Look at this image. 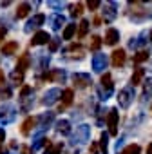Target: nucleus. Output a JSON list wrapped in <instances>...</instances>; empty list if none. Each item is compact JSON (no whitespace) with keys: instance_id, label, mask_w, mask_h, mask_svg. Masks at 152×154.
Here are the masks:
<instances>
[{"instance_id":"19","label":"nucleus","mask_w":152,"mask_h":154,"mask_svg":"<svg viewBox=\"0 0 152 154\" xmlns=\"http://www.w3.org/2000/svg\"><path fill=\"white\" fill-rule=\"evenodd\" d=\"M29 63H31V58H29V54L26 53V54H22L20 56V60H18V63H17V71H26L27 67H29Z\"/></svg>"},{"instance_id":"38","label":"nucleus","mask_w":152,"mask_h":154,"mask_svg":"<svg viewBox=\"0 0 152 154\" xmlns=\"http://www.w3.org/2000/svg\"><path fill=\"white\" fill-rule=\"evenodd\" d=\"M2 94H6V96H11V89H9V87H6V89L2 87Z\"/></svg>"},{"instance_id":"44","label":"nucleus","mask_w":152,"mask_h":154,"mask_svg":"<svg viewBox=\"0 0 152 154\" xmlns=\"http://www.w3.org/2000/svg\"><path fill=\"white\" fill-rule=\"evenodd\" d=\"M0 154H4V147L2 145H0Z\"/></svg>"},{"instance_id":"16","label":"nucleus","mask_w":152,"mask_h":154,"mask_svg":"<svg viewBox=\"0 0 152 154\" xmlns=\"http://www.w3.org/2000/svg\"><path fill=\"white\" fill-rule=\"evenodd\" d=\"M36 123H38V118H27V120L22 123V134H26V136H27V134L35 129V125H36Z\"/></svg>"},{"instance_id":"33","label":"nucleus","mask_w":152,"mask_h":154,"mask_svg":"<svg viewBox=\"0 0 152 154\" xmlns=\"http://www.w3.org/2000/svg\"><path fill=\"white\" fill-rule=\"evenodd\" d=\"M44 145H47V147H49V145H51V141H49L47 138H40V140L33 145V150H35V149H40V147H44Z\"/></svg>"},{"instance_id":"21","label":"nucleus","mask_w":152,"mask_h":154,"mask_svg":"<svg viewBox=\"0 0 152 154\" xmlns=\"http://www.w3.org/2000/svg\"><path fill=\"white\" fill-rule=\"evenodd\" d=\"M56 131H58L60 134H71V123H69L67 120H60V122L56 123Z\"/></svg>"},{"instance_id":"35","label":"nucleus","mask_w":152,"mask_h":154,"mask_svg":"<svg viewBox=\"0 0 152 154\" xmlns=\"http://www.w3.org/2000/svg\"><path fill=\"white\" fill-rule=\"evenodd\" d=\"M58 45H60V42H58V40H51V42H49V49H51V51H56V49H58Z\"/></svg>"},{"instance_id":"2","label":"nucleus","mask_w":152,"mask_h":154,"mask_svg":"<svg viewBox=\"0 0 152 154\" xmlns=\"http://www.w3.org/2000/svg\"><path fill=\"white\" fill-rule=\"evenodd\" d=\"M132 102H134V89H132V87L121 89L120 94H118V103H120V107H121V109H127Z\"/></svg>"},{"instance_id":"15","label":"nucleus","mask_w":152,"mask_h":154,"mask_svg":"<svg viewBox=\"0 0 152 154\" xmlns=\"http://www.w3.org/2000/svg\"><path fill=\"white\" fill-rule=\"evenodd\" d=\"M143 76H145V69H143V67L134 69V72H132V76H130V84H132V85H139L141 80H143Z\"/></svg>"},{"instance_id":"20","label":"nucleus","mask_w":152,"mask_h":154,"mask_svg":"<svg viewBox=\"0 0 152 154\" xmlns=\"http://www.w3.org/2000/svg\"><path fill=\"white\" fill-rule=\"evenodd\" d=\"M72 96H74V93H72V89H65V91L62 93V98H63V103L60 105V109H63V107H67V105H71V103H72Z\"/></svg>"},{"instance_id":"3","label":"nucleus","mask_w":152,"mask_h":154,"mask_svg":"<svg viewBox=\"0 0 152 154\" xmlns=\"http://www.w3.org/2000/svg\"><path fill=\"white\" fill-rule=\"evenodd\" d=\"M118 120H120V112L116 109H111L107 114V125H109V134L116 136L118 134Z\"/></svg>"},{"instance_id":"13","label":"nucleus","mask_w":152,"mask_h":154,"mask_svg":"<svg viewBox=\"0 0 152 154\" xmlns=\"http://www.w3.org/2000/svg\"><path fill=\"white\" fill-rule=\"evenodd\" d=\"M118 40H120V33H118V29H114V27L107 29V33H105V44H107V45H114Z\"/></svg>"},{"instance_id":"28","label":"nucleus","mask_w":152,"mask_h":154,"mask_svg":"<svg viewBox=\"0 0 152 154\" xmlns=\"http://www.w3.org/2000/svg\"><path fill=\"white\" fill-rule=\"evenodd\" d=\"M145 60H148V53L147 51H139V53L134 54V63H141Z\"/></svg>"},{"instance_id":"36","label":"nucleus","mask_w":152,"mask_h":154,"mask_svg":"<svg viewBox=\"0 0 152 154\" xmlns=\"http://www.w3.org/2000/svg\"><path fill=\"white\" fill-rule=\"evenodd\" d=\"M22 154H33V149L31 147H22Z\"/></svg>"},{"instance_id":"40","label":"nucleus","mask_w":152,"mask_h":154,"mask_svg":"<svg viewBox=\"0 0 152 154\" xmlns=\"http://www.w3.org/2000/svg\"><path fill=\"white\" fill-rule=\"evenodd\" d=\"M91 152H94V154L98 152V145H96V143H93V145H91Z\"/></svg>"},{"instance_id":"42","label":"nucleus","mask_w":152,"mask_h":154,"mask_svg":"<svg viewBox=\"0 0 152 154\" xmlns=\"http://www.w3.org/2000/svg\"><path fill=\"white\" fill-rule=\"evenodd\" d=\"M0 84H4V71L0 69Z\"/></svg>"},{"instance_id":"25","label":"nucleus","mask_w":152,"mask_h":154,"mask_svg":"<svg viewBox=\"0 0 152 154\" xmlns=\"http://www.w3.org/2000/svg\"><path fill=\"white\" fill-rule=\"evenodd\" d=\"M11 80H13V84L20 85V84L24 82V72H22V71H13V72H11Z\"/></svg>"},{"instance_id":"4","label":"nucleus","mask_w":152,"mask_h":154,"mask_svg":"<svg viewBox=\"0 0 152 154\" xmlns=\"http://www.w3.org/2000/svg\"><path fill=\"white\" fill-rule=\"evenodd\" d=\"M91 136V127L89 125H80V127H76V132H74V141H78V143H85Z\"/></svg>"},{"instance_id":"26","label":"nucleus","mask_w":152,"mask_h":154,"mask_svg":"<svg viewBox=\"0 0 152 154\" xmlns=\"http://www.w3.org/2000/svg\"><path fill=\"white\" fill-rule=\"evenodd\" d=\"M74 33H76V26H74V24H69V26L65 27V31H63V40H71Z\"/></svg>"},{"instance_id":"18","label":"nucleus","mask_w":152,"mask_h":154,"mask_svg":"<svg viewBox=\"0 0 152 154\" xmlns=\"http://www.w3.org/2000/svg\"><path fill=\"white\" fill-rule=\"evenodd\" d=\"M17 49H18V44H17V42H8V44L2 45V54L11 56V54H15Z\"/></svg>"},{"instance_id":"7","label":"nucleus","mask_w":152,"mask_h":154,"mask_svg":"<svg viewBox=\"0 0 152 154\" xmlns=\"http://www.w3.org/2000/svg\"><path fill=\"white\" fill-rule=\"evenodd\" d=\"M107 67V58H105V54H94L93 56V69L94 71H98V72H102L103 69Z\"/></svg>"},{"instance_id":"39","label":"nucleus","mask_w":152,"mask_h":154,"mask_svg":"<svg viewBox=\"0 0 152 154\" xmlns=\"http://www.w3.org/2000/svg\"><path fill=\"white\" fill-rule=\"evenodd\" d=\"M6 33H8V31H6L4 27H2V29H0V42H2V40H4V36H6Z\"/></svg>"},{"instance_id":"5","label":"nucleus","mask_w":152,"mask_h":154,"mask_svg":"<svg viewBox=\"0 0 152 154\" xmlns=\"http://www.w3.org/2000/svg\"><path fill=\"white\" fill-rule=\"evenodd\" d=\"M72 82H74V85H76V87L84 89V87H87L93 80H91V76H89L87 72H76V74L72 76Z\"/></svg>"},{"instance_id":"8","label":"nucleus","mask_w":152,"mask_h":154,"mask_svg":"<svg viewBox=\"0 0 152 154\" xmlns=\"http://www.w3.org/2000/svg\"><path fill=\"white\" fill-rule=\"evenodd\" d=\"M44 22H45V15H35V17L27 22V26H26V33H31V29L40 27Z\"/></svg>"},{"instance_id":"31","label":"nucleus","mask_w":152,"mask_h":154,"mask_svg":"<svg viewBox=\"0 0 152 154\" xmlns=\"http://www.w3.org/2000/svg\"><path fill=\"white\" fill-rule=\"evenodd\" d=\"M82 13H84V6H82V4L72 6V9H71V17H80Z\"/></svg>"},{"instance_id":"22","label":"nucleus","mask_w":152,"mask_h":154,"mask_svg":"<svg viewBox=\"0 0 152 154\" xmlns=\"http://www.w3.org/2000/svg\"><path fill=\"white\" fill-rule=\"evenodd\" d=\"M29 11H31V6H29V4H26V2L20 4L18 9H17V18H24V17H27Z\"/></svg>"},{"instance_id":"11","label":"nucleus","mask_w":152,"mask_h":154,"mask_svg":"<svg viewBox=\"0 0 152 154\" xmlns=\"http://www.w3.org/2000/svg\"><path fill=\"white\" fill-rule=\"evenodd\" d=\"M125 60H127V54H125L123 49H116V51L112 53V65H114V67H121V65L125 63Z\"/></svg>"},{"instance_id":"30","label":"nucleus","mask_w":152,"mask_h":154,"mask_svg":"<svg viewBox=\"0 0 152 154\" xmlns=\"http://www.w3.org/2000/svg\"><path fill=\"white\" fill-rule=\"evenodd\" d=\"M147 96H152V78L145 82V87H143V100H147Z\"/></svg>"},{"instance_id":"41","label":"nucleus","mask_w":152,"mask_h":154,"mask_svg":"<svg viewBox=\"0 0 152 154\" xmlns=\"http://www.w3.org/2000/svg\"><path fill=\"white\" fill-rule=\"evenodd\" d=\"M4 138H6V132H4L2 129H0V141H4Z\"/></svg>"},{"instance_id":"14","label":"nucleus","mask_w":152,"mask_h":154,"mask_svg":"<svg viewBox=\"0 0 152 154\" xmlns=\"http://www.w3.org/2000/svg\"><path fill=\"white\" fill-rule=\"evenodd\" d=\"M49 22H51V27L54 29V31H58L63 24H65V18H63V15H60V13H56V15H53V17H49Z\"/></svg>"},{"instance_id":"1","label":"nucleus","mask_w":152,"mask_h":154,"mask_svg":"<svg viewBox=\"0 0 152 154\" xmlns=\"http://www.w3.org/2000/svg\"><path fill=\"white\" fill-rule=\"evenodd\" d=\"M100 96H102V100H107L111 94H112V89H114V84H112V76L109 74V72H105L103 76H102V80H100Z\"/></svg>"},{"instance_id":"32","label":"nucleus","mask_w":152,"mask_h":154,"mask_svg":"<svg viewBox=\"0 0 152 154\" xmlns=\"http://www.w3.org/2000/svg\"><path fill=\"white\" fill-rule=\"evenodd\" d=\"M100 143H102V152L103 154H107V143H109V134H102V138H100Z\"/></svg>"},{"instance_id":"27","label":"nucleus","mask_w":152,"mask_h":154,"mask_svg":"<svg viewBox=\"0 0 152 154\" xmlns=\"http://www.w3.org/2000/svg\"><path fill=\"white\" fill-rule=\"evenodd\" d=\"M89 45H91V49H93V51H98V49L102 47V38H100V36H96V35H94V36H91V44H89Z\"/></svg>"},{"instance_id":"12","label":"nucleus","mask_w":152,"mask_h":154,"mask_svg":"<svg viewBox=\"0 0 152 154\" xmlns=\"http://www.w3.org/2000/svg\"><path fill=\"white\" fill-rule=\"evenodd\" d=\"M103 18H105V22H112V20L116 18V4H114V2H109V4L105 6Z\"/></svg>"},{"instance_id":"23","label":"nucleus","mask_w":152,"mask_h":154,"mask_svg":"<svg viewBox=\"0 0 152 154\" xmlns=\"http://www.w3.org/2000/svg\"><path fill=\"white\" fill-rule=\"evenodd\" d=\"M139 152H141V147H139V145H136V143H132V145L125 147L120 154H139Z\"/></svg>"},{"instance_id":"45","label":"nucleus","mask_w":152,"mask_h":154,"mask_svg":"<svg viewBox=\"0 0 152 154\" xmlns=\"http://www.w3.org/2000/svg\"><path fill=\"white\" fill-rule=\"evenodd\" d=\"M150 42H152V33H150Z\"/></svg>"},{"instance_id":"29","label":"nucleus","mask_w":152,"mask_h":154,"mask_svg":"<svg viewBox=\"0 0 152 154\" xmlns=\"http://www.w3.org/2000/svg\"><path fill=\"white\" fill-rule=\"evenodd\" d=\"M62 149H63V145H62V143H58V145H49V147L45 149V152H44V154H58Z\"/></svg>"},{"instance_id":"17","label":"nucleus","mask_w":152,"mask_h":154,"mask_svg":"<svg viewBox=\"0 0 152 154\" xmlns=\"http://www.w3.org/2000/svg\"><path fill=\"white\" fill-rule=\"evenodd\" d=\"M44 78H45V80H58V82H63V80H65V72L60 71V69H54L53 72L44 74Z\"/></svg>"},{"instance_id":"24","label":"nucleus","mask_w":152,"mask_h":154,"mask_svg":"<svg viewBox=\"0 0 152 154\" xmlns=\"http://www.w3.org/2000/svg\"><path fill=\"white\" fill-rule=\"evenodd\" d=\"M87 31H89V22L87 20H82L80 26H78V38H84L87 35Z\"/></svg>"},{"instance_id":"37","label":"nucleus","mask_w":152,"mask_h":154,"mask_svg":"<svg viewBox=\"0 0 152 154\" xmlns=\"http://www.w3.org/2000/svg\"><path fill=\"white\" fill-rule=\"evenodd\" d=\"M49 6H51V8H62L63 2H49Z\"/></svg>"},{"instance_id":"34","label":"nucleus","mask_w":152,"mask_h":154,"mask_svg":"<svg viewBox=\"0 0 152 154\" xmlns=\"http://www.w3.org/2000/svg\"><path fill=\"white\" fill-rule=\"evenodd\" d=\"M87 6H89V9H93V11H94V9H98L102 4L98 2V0H89V2H87Z\"/></svg>"},{"instance_id":"10","label":"nucleus","mask_w":152,"mask_h":154,"mask_svg":"<svg viewBox=\"0 0 152 154\" xmlns=\"http://www.w3.org/2000/svg\"><path fill=\"white\" fill-rule=\"evenodd\" d=\"M47 42H51V36H49L47 31H38V33L33 36V40H31L33 45H44V44H47Z\"/></svg>"},{"instance_id":"9","label":"nucleus","mask_w":152,"mask_h":154,"mask_svg":"<svg viewBox=\"0 0 152 154\" xmlns=\"http://www.w3.org/2000/svg\"><path fill=\"white\" fill-rule=\"evenodd\" d=\"M62 96V91L60 89H49L44 96V105H53L58 98Z\"/></svg>"},{"instance_id":"43","label":"nucleus","mask_w":152,"mask_h":154,"mask_svg":"<svg viewBox=\"0 0 152 154\" xmlns=\"http://www.w3.org/2000/svg\"><path fill=\"white\" fill-rule=\"evenodd\" d=\"M147 154H152V143H148V147H147Z\"/></svg>"},{"instance_id":"6","label":"nucleus","mask_w":152,"mask_h":154,"mask_svg":"<svg viewBox=\"0 0 152 154\" xmlns=\"http://www.w3.org/2000/svg\"><path fill=\"white\" fill-rule=\"evenodd\" d=\"M15 120V109L11 105H6L2 111H0V123H9Z\"/></svg>"}]
</instances>
